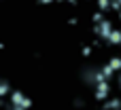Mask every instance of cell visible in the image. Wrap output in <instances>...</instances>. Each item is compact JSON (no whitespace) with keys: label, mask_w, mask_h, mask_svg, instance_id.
<instances>
[{"label":"cell","mask_w":121,"mask_h":110,"mask_svg":"<svg viewBox=\"0 0 121 110\" xmlns=\"http://www.w3.org/2000/svg\"><path fill=\"white\" fill-rule=\"evenodd\" d=\"M9 98H11V108H15V110H28V108H32V100H30L23 91H19V89L11 91Z\"/></svg>","instance_id":"obj_1"},{"label":"cell","mask_w":121,"mask_h":110,"mask_svg":"<svg viewBox=\"0 0 121 110\" xmlns=\"http://www.w3.org/2000/svg\"><path fill=\"white\" fill-rule=\"evenodd\" d=\"M111 93H113V87H111V81H100V83H96L94 85V98L98 100V102H104V100H108L111 98Z\"/></svg>","instance_id":"obj_2"},{"label":"cell","mask_w":121,"mask_h":110,"mask_svg":"<svg viewBox=\"0 0 121 110\" xmlns=\"http://www.w3.org/2000/svg\"><path fill=\"white\" fill-rule=\"evenodd\" d=\"M113 30H115V25H113L111 19H104V21H100V23H94V34H96L100 40H108V36H111Z\"/></svg>","instance_id":"obj_3"},{"label":"cell","mask_w":121,"mask_h":110,"mask_svg":"<svg viewBox=\"0 0 121 110\" xmlns=\"http://www.w3.org/2000/svg\"><path fill=\"white\" fill-rule=\"evenodd\" d=\"M108 45H113V47H119L121 45V28H117V30H113L111 32V36H108V40H106Z\"/></svg>","instance_id":"obj_4"},{"label":"cell","mask_w":121,"mask_h":110,"mask_svg":"<svg viewBox=\"0 0 121 110\" xmlns=\"http://www.w3.org/2000/svg\"><path fill=\"white\" fill-rule=\"evenodd\" d=\"M100 70H102V74H104V78H106V81H111V78H113V76L117 74V70H115V68H113V66H111L108 61H106V64H104V66H102Z\"/></svg>","instance_id":"obj_5"},{"label":"cell","mask_w":121,"mask_h":110,"mask_svg":"<svg viewBox=\"0 0 121 110\" xmlns=\"http://www.w3.org/2000/svg\"><path fill=\"white\" fill-rule=\"evenodd\" d=\"M102 106L104 108H121V98H117V95L115 98H108V100L102 102Z\"/></svg>","instance_id":"obj_6"},{"label":"cell","mask_w":121,"mask_h":110,"mask_svg":"<svg viewBox=\"0 0 121 110\" xmlns=\"http://www.w3.org/2000/svg\"><path fill=\"white\" fill-rule=\"evenodd\" d=\"M11 91H13V89H11V85H9L6 81H0V100H2V98H6Z\"/></svg>","instance_id":"obj_7"},{"label":"cell","mask_w":121,"mask_h":110,"mask_svg":"<svg viewBox=\"0 0 121 110\" xmlns=\"http://www.w3.org/2000/svg\"><path fill=\"white\" fill-rule=\"evenodd\" d=\"M96 4H98V8L104 11V13L111 11V0H96Z\"/></svg>","instance_id":"obj_8"},{"label":"cell","mask_w":121,"mask_h":110,"mask_svg":"<svg viewBox=\"0 0 121 110\" xmlns=\"http://www.w3.org/2000/svg\"><path fill=\"white\" fill-rule=\"evenodd\" d=\"M104 19H106V17H104V11H100V8L91 15V21H94V23H100V21H104Z\"/></svg>","instance_id":"obj_9"},{"label":"cell","mask_w":121,"mask_h":110,"mask_svg":"<svg viewBox=\"0 0 121 110\" xmlns=\"http://www.w3.org/2000/svg\"><path fill=\"white\" fill-rule=\"evenodd\" d=\"M91 53H94V45H83L81 47V55L83 57H89Z\"/></svg>","instance_id":"obj_10"},{"label":"cell","mask_w":121,"mask_h":110,"mask_svg":"<svg viewBox=\"0 0 121 110\" xmlns=\"http://www.w3.org/2000/svg\"><path fill=\"white\" fill-rule=\"evenodd\" d=\"M108 64H111V66L119 72V68H121V57H111V59H108Z\"/></svg>","instance_id":"obj_11"},{"label":"cell","mask_w":121,"mask_h":110,"mask_svg":"<svg viewBox=\"0 0 121 110\" xmlns=\"http://www.w3.org/2000/svg\"><path fill=\"white\" fill-rule=\"evenodd\" d=\"M111 11L119 13V11H121V0H111Z\"/></svg>","instance_id":"obj_12"},{"label":"cell","mask_w":121,"mask_h":110,"mask_svg":"<svg viewBox=\"0 0 121 110\" xmlns=\"http://www.w3.org/2000/svg\"><path fill=\"white\" fill-rule=\"evenodd\" d=\"M74 106H77V108H81V106H85V102H83L81 98H77V100H74Z\"/></svg>","instance_id":"obj_13"},{"label":"cell","mask_w":121,"mask_h":110,"mask_svg":"<svg viewBox=\"0 0 121 110\" xmlns=\"http://www.w3.org/2000/svg\"><path fill=\"white\" fill-rule=\"evenodd\" d=\"M77 23H79L77 17H70V19H68V25H77Z\"/></svg>","instance_id":"obj_14"},{"label":"cell","mask_w":121,"mask_h":110,"mask_svg":"<svg viewBox=\"0 0 121 110\" xmlns=\"http://www.w3.org/2000/svg\"><path fill=\"white\" fill-rule=\"evenodd\" d=\"M53 2H55V0H38V4H45V6H47V4H53Z\"/></svg>","instance_id":"obj_15"},{"label":"cell","mask_w":121,"mask_h":110,"mask_svg":"<svg viewBox=\"0 0 121 110\" xmlns=\"http://www.w3.org/2000/svg\"><path fill=\"white\" fill-rule=\"evenodd\" d=\"M68 4H72V6H77V0H66Z\"/></svg>","instance_id":"obj_16"},{"label":"cell","mask_w":121,"mask_h":110,"mask_svg":"<svg viewBox=\"0 0 121 110\" xmlns=\"http://www.w3.org/2000/svg\"><path fill=\"white\" fill-rule=\"evenodd\" d=\"M55 2H60V4H64V2H66V0H55Z\"/></svg>","instance_id":"obj_17"},{"label":"cell","mask_w":121,"mask_h":110,"mask_svg":"<svg viewBox=\"0 0 121 110\" xmlns=\"http://www.w3.org/2000/svg\"><path fill=\"white\" fill-rule=\"evenodd\" d=\"M119 89H121V76H119Z\"/></svg>","instance_id":"obj_18"},{"label":"cell","mask_w":121,"mask_h":110,"mask_svg":"<svg viewBox=\"0 0 121 110\" xmlns=\"http://www.w3.org/2000/svg\"><path fill=\"white\" fill-rule=\"evenodd\" d=\"M119 72H121V68H119Z\"/></svg>","instance_id":"obj_19"}]
</instances>
